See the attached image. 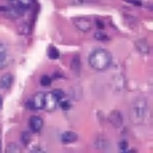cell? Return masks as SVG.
<instances>
[{"label": "cell", "instance_id": "1", "mask_svg": "<svg viewBox=\"0 0 153 153\" xmlns=\"http://www.w3.org/2000/svg\"><path fill=\"white\" fill-rule=\"evenodd\" d=\"M151 119V108L146 99L139 97L131 107V121L136 125H144Z\"/></svg>", "mask_w": 153, "mask_h": 153}, {"label": "cell", "instance_id": "2", "mask_svg": "<svg viewBox=\"0 0 153 153\" xmlns=\"http://www.w3.org/2000/svg\"><path fill=\"white\" fill-rule=\"evenodd\" d=\"M88 63L95 71H105L112 64V55L108 49L104 48H95L88 56Z\"/></svg>", "mask_w": 153, "mask_h": 153}, {"label": "cell", "instance_id": "3", "mask_svg": "<svg viewBox=\"0 0 153 153\" xmlns=\"http://www.w3.org/2000/svg\"><path fill=\"white\" fill-rule=\"evenodd\" d=\"M44 99H45V93H35L31 99L27 101V108L32 111H40L44 109Z\"/></svg>", "mask_w": 153, "mask_h": 153}, {"label": "cell", "instance_id": "4", "mask_svg": "<svg viewBox=\"0 0 153 153\" xmlns=\"http://www.w3.org/2000/svg\"><path fill=\"white\" fill-rule=\"evenodd\" d=\"M72 22L75 24V27L81 32H89L92 29V22L87 17H75Z\"/></svg>", "mask_w": 153, "mask_h": 153}, {"label": "cell", "instance_id": "5", "mask_svg": "<svg viewBox=\"0 0 153 153\" xmlns=\"http://www.w3.org/2000/svg\"><path fill=\"white\" fill-rule=\"evenodd\" d=\"M59 101L57 99L53 96V93H47L45 95V99H44V109L48 111V112H52L56 109V107H57Z\"/></svg>", "mask_w": 153, "mask_h": 153}, {"label": "cell", "instance_id": "6", "mask_svg": "<svg viewBox=\"0 0 153 153\" xmlns=\"http://www.w3.org/2000/svg\"><path fill=\"white\" fill-rule=\"evenodd\" d=\"M43 125H44V121L42 117H39V116H33L29 120V128H31V131L35 132V133H39L43 129Z\"/></svg>", "mask_w": 153, "mask_h": 153}, {"label": "cell", "instance_id": "7", "mask_svg": "<svg viewBox=\"0 0 153 153\" xmlns=\"http://www.w3.org/2000/svg\"><path fill=\"white\" fill-rule=\"evenodd\" d=\"M109 121L112 125L117 126V128H121L123 126V121H124V119H123V114L120 113L119 111H114L111 113L109 116Z\"/></svg>", "mask_w": 153, "mask_h": 153}, {"label": "cell", "instance_id": "8", "mask_svg": "<svg viewBox=\"0 0 153 153\" xmlns=\"http://www.w3.org/2000/svg\"><path fill=\"white\" fill-rule=\"evenodd\" d=\"M13 84V76L11 73H7V75H3L0 77V88L1 89H10Z\"/></svg>", "mask_w": 153, "mask_h": 153}, {"label": "cell", "instance_id": "9", "mask_svg": "<svg viewBox=\"0 0 153 153\" xmlns=\"http://www.w3.org/2000/svg\"><path fill=\"white\" fill-rule=\"evenodd\" d=\"M77 133H75V132H72V131H67V132H64L63 134H61V143H64V144H72V143H75V141H77Z\"/></svg>", "mask_w": 153, "mask_h": 153}, {"label": "cell", "instance_id": "10", "mask_svg": "<svg viewBox=\"0 0 153 153\" xmlns=\"http://www.w3.org/2000/svg\"><path fill=\"white\" fill-rule=\"evenodd\" d=\"M134 47H136V49L141 55L149 53V45H148V42H145V40H137V42L134 43Z\"/></svg>", "mask_w": 153, "mask_h": 153}, {"label": "cell", "instance_id": "11", "mask_svg": "<svg viewBox=\"0 0 153 153\" xmlns=\"http://www.w3.org/2000/svg\"><path fill=\"white\" fill-rule=\"evenodd\" d=\"M71 68L76 73V75H80V69H81V63H80V56L76 53L72 57V61H71Z\"/></svg>", "mask_w": 153, "mask_h": 153}, {"label": "cell", "instance_id": "12", "mask_svg": "<svg viewBox=\"0 0 153 153\" xmlns=\"http://www.w3.org/2000/svg\"><path fill=\"white\" fill-rule=\"evenodd\" d=\"M12 57L11 56H8V55H1L0 56V71L1 69H4V68H7L8 65H11V63H12Z\"/></svg>", "mask_w": 153, "mask_h": 153}, {"label": "cell", "instance_id": "13", "mask_svg": "<svg viewBox=\"0 0 153 153\" xmlns=\"http://www.w3.org/2000/svg\"><path fill=\"white\" fill-rule=\"evenodd\" d=\"M57 105H60L61 107V109H64V111H68V109H71V101L68 99H63V100H60L59 101V104Z\"/></svg>", "mask_w": 153, "mask_h": 153}, {"label": "cell", "instance_id": "14", "mask_svg": "<svg viewBox=\"0 0 153 153\" xmlns=\"http://www.w3.org/2000/svg\"><path fill=\"white\" fill-rule=\"evenodd\" d=\"M40 84L43 85V87H49V85L52 84V77L48 75H44L42 79H40Z\"/></svg>", "mask_w": 153, "mask_h": 153}, {"label": "cell", "instance_id": "15", "mask_svg": "<svg viewBox=\"0 0 153 153\" xmlns=\"http://www.w3.org/2000/svg\"><path fill=\"white\" fill-rule=\"evenodd\" d=\"M49 59H59L60 57V52H59L57 48H55V47H49Z\"/></svg>", "mask_w": 153, "mask_h": 153}, {"label": "cell", "instance_id": "16", "mask_svg": "<svg viewBox=\"0 0 153 153\" xmlns=\"http://www.w3.org/2000/svg\"><path fill=\"white\" fill-rule=\"evenodd\" d=\"M52 93H53V96L57 99V101H60V100H63V99L67 97L65 93H64V91H61V89H53V91H52Z\"/></svg>", "mask_w": 153, "mask_h": 153}, {"label": "cell", "instance_id": "17", "mask_svg": "<svg viewBox=\"0 0 153 153\" xmlns=\"http://www.w3.org/2000/svg\"><path fill=\"white\" fill-rule=\"evenodd\" d=\"M95 39L96 40H101V42H104V40H108L109 37L105 35V32H102L101 29H99L97 32H95Z\"/></svg>", "mask_w": 153, "mask_h": 153}, {"label": "cell", "instance_id": "18", "mask_svg": "<svg viewBox=\"0 0 153 153\" xmlns=\"http://www.w3.org/2000/svg\"><path fill=\"white\" fill-rule=\"evenodd\" d=\"M22 143L24 144L25 146L31 143V134H29V132H23L22 133Z\"/></svg>", "mask_w": 153, "mask_h": 153}, {"label": "cell", "instance_id": "19", "mask_svg": "<svg viewBox=\"0 0 153 153\" xmlns=\"http://www.w3.org/2000/svg\"><path fill=\"white\" fill-rule=\"evenodd\" d=\"M7 152H15V153L20 152L19 145H17V144H13V143L8 144V146H7Z\"/></svg>", "mask_w": 153, "mask_h": 153}, {"label": "cell", "instance_id": "20", "mask_svg": "<svg viewBox=\"0 0 153 153\" xmlns=\"http://www.w3.org/2000/svg\"><path fill=\"white\" fill-rule=\"evenodd\" d=\"M17 4H20L23 8H25V10H27L28 7H31L32 0H17Z\"/></svg>", "mask_w": 153, "mask_h": 153}, {"label": "cell", "instance_id": "21", "mask_svg": "<svg viewBox=\"0 0 153 153\" xmlns=\"http://www.w3.org/2000/svg\"><path fill=\"white\" fill-rule=\"evenodd\" d=\"M1 55H8V45L0 42V56Z\"/></svg>", "mask_w": 153, "mask_h": 153}, {"label": "cell", "instance_id": "22", "mask_svg": "<svg viewBox=\"0 0 153 153\" xmlns=\"http://www.w3.org/2000/svg\"><path fill=\"white\" fill-rule=\"evenodd\" d=\"M119 149L121 152H126V151H128V141H125V140L120 141V143H119Z\"/></svg>", "mask_w": 153, "mask_h": 153}, {"label": "cell", "instance_id": "23", "mask_svg": "<svg viewBox=\"0 0 153 153\" xmlns=\"http://www.w3.org/2000/svg\"><path fill=\"white\" fill-rule=\"evenodd\" d=\"M128 3H132V4H136V5H141V1L140 0H126Z\"/></svg>", "mask_w": 153, "mask_h": 153}, {"label": "cell", "instance_id": "24", "mask_svg": "<svg viewBox=\"0 0 153 153\" xmlns=\"http://www.w3.org/2000/svg\"><path fill=\"white\" fill-rule=\"evenodd\" d=\"M96 24H97L99 29H102V28H104V23H102L101 20H97V22H96Z\"/></svg>", "mask_w": 153, "mask_h": 153}, {"label": "cell", "instance_id": "25", "mask_svg": "<svg viewBox=\"0 0 153 153\" xmlns=\"http://www.w3.org/2000/svg\"><path fill=\"white\" fill-rule=\"evenodd\" d=\"M71 3L72 4H83L84 0H71Z\"/></svg>", "mask_w": 153, "mask_h": 153}, {"label": "cell", "instance_id": "26", "mask_svg": "<svg viewBox=\"0 0 153 153\" xmlns=\"http://www.w3.org/2000/svg\"><path fill=\"white\" fill-rule=\"evenodd\" d=\"M32 152H44V151L42 148H33V149H32Z\"/></svg>", "mask_w": 153, "mask_h": 153}, {"label": "cell", "instance_id": "27", "mask_svg": "<svg viewBox=\"0 0 153 153\" xmlns=\"http://www.w3.org/2000/svg\"><path fill=\"white\" fill-rule=\"evenodd\" d=\"M55 77H56V79L63 77V73H55Z\"/></svg>", "mask_w": 153, "mask_h": 153}, {"label": "cell", "instance_id": "28", "mask_svg": "<svg viewBox=\"0 0 153 153\" xmlns=\"http://www.w3.org/2000/svg\"><path fill=\"white\" fill-rule=\"evenodd\" d=\"M1 107H3V99L0 97V109H1Z\"/></svg>", "mask_w": 153, "mask_h": 153}, {"label": "cell", "instance_id": "29", "mask_svg": "<svg viewBox=\"0 0 153 153\" xmlns=\"http://www.w3.org/2000/svg\"><path fill=\"white\" fill-rule=\"evenodd\" d=\"M0 149H1V144H0Z\"/></svg>", "mask_w": 153, "mask_h": 153}]
</instances>
